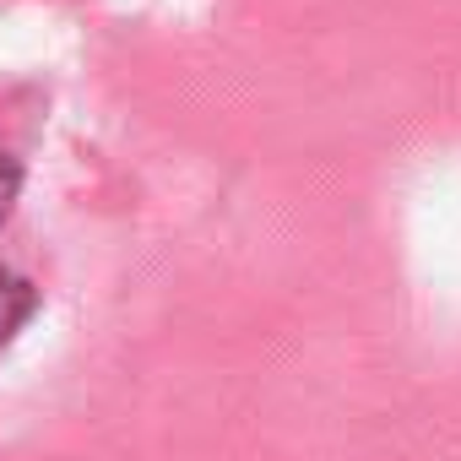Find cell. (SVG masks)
Segmentation results:
<instances>
[{"instance_id":"cell-2","label":"cell","mask_w":461,"mask_h":461,"mask_svg":"<svg viewBox=\"0 0 461 461\" xmlns=\"http://www.w3.org/2000/svg\"><path fill=\"white\" fill-rule=\"evenodd\" d=\"M17 190H23V168H17L12 158H0V222L12 217V201H17Z\"/></svg>"},{"instance_id":"cell-1","label":"cell","mask_w":461,"mask_h":461,"mask_svg":"<svg viewBox=\"0 0 461 461\" xmlns=\"http://www.w3.org/2000/svg\"><path fill=\"white\" fill-rule=\"evenodd\" d=\"M28 310H33V288L23 277H12V272H0V348L17 337V326L28 321Z\"/></svg>"}]
</instances>
